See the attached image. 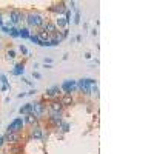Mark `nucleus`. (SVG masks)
Returning <instances> with one entry per match:
<instances>
[{"mask_svg":"<svg viewBox=\"0 0 154 154\" xmlns=\"http://www.w3.org/2000/svg\"><path fill=\"white\" fill-rule=\"evenodd\" d=\"M63 109L65 108L62 106L59 99L46 102V114H63Z\"/></svg>","mask_w":154,"mask_h":154,"instance_id":"nucleus-7","label":"nucleus"},{"mask_svg":"<svg viewBox=\"0 0 154 154\" xmlns=\"http://www.w3.org/2000/svg\"><path fill=\"white\" fill-rule=\"evenodd\" d=\"M3 137H5V142H6L8 145L22 143L23 133H5V134H3Z\"/></svg>","mask_w":154,"mask_h":154,"instance_id":"nucleus-10","label":"nucleus"},{"mask_svg":"<svg viewBox=\"0 0 154 154\" xmlns=\"http://www.w3.org/2000/svg\"><path fill=\"white\" fill-rule=\"evenodd\" d=\"M9 35H11L12 38L20 37V28H19V26H11V28H9Z\"/></svg>","mask_w":154,"mask_h":154,"instance_id":"nucleus-22","label":"nucleus"},{"mask_svg":"<svg viewBox=\"0 0 154 154\" xmlns=\"http://www.w3.org/2000/svg\"><path fill=\"white\" fill-rule=\"evenodd\" d=\"M29 40H31L32 43H35V45H38V43H40V38H38V35H37L35 32L29 35Z\"/></svg>","mask_w":154,"mask_h":154,"instance_id":"nucleus-28","label":"nucleus"},{"mask_svg":"<svg viewBox=\"0 0 154 154\" xmlns=\"http://www.w3.org/2000/svg\"><path fill=\"white\" fill-rule=\"evenodd\" d=\"M54 25H56V28L57 29H68V25L69 22L63 17V16H57L56 20H54Z\"/></svg>","mask_w":154,"mask_h":154,"instance_id":"nucleus-15","label":"nucleus"},{"mask_svg":"<svg viewBox=\"0 0 154 154\" xmlns=\"http://www.w3.org/2000/svg\"><path fill=\"white\" fill-rule=\"evenodd\" d=\"M32 114L42 120L45 116H46V102L45 100L34 102V103H32Z\"/></svg>","mask_w":154,"mask_h":154,"instance_id":"nucleus-6","label":"nucleus"},{"mask_svg":"<svg viewBox=\"0 0 154 154\" xmlns=\"http://www.w3.org/2000/svg\"><path fill=\"white\" fill-rule=\"evenodd\" d=\"M11 74H12V75H17V77H22V75L25 74V63H23V62L16 63L14 68L11 69Z\"/></svg>","mask_w":154,"mask_h":154,"instance_id":"nucleus-17","label":"nucleus"},{"mask_svg":"<svg viewBox=\"0 0 154 154\" xmlns=\"http://www.w3.org/2000/svg\"><path fill=\"white\" fill-rule=\"evenodd\" d=\"M66 3L65 2H59V3H54V5H51L49 8H48V11L49 12H53V14H56V17L57 16H63L66 12Z\"/></svg>","mask_w":154,"mask_h":154,"instance_id":"nucleus-11","label":"nucleus"},{"mask_svg":"<svg viewBox=\"0 0 154 154\" xmlns=\"http://www.w3.org/2000/svg\"><path fill=\"white\" fill-rule=\"evenodd\" d=\"M91 34H93V35H97V29H96V28H94V29H93V31H91Z\"/></svg>","mask_w":154,"mask_h":154,"instance_id":"nucleus-40","label":"nucleus"},{"mask_svg":"<svg viewBox=\"0 0 154 154\" xmlns=\"http://www.w3.org/2000/svg\"><path fill=\"white\" fill-rule=\"evenodd\" d=\"M48 19L45 17V14L43 12H40V11H35V9H31V11H28L26 12V28H29V29H38V28H42L43 25H45V22H46Z\"/></svg>","mask_w":154,"mask_h":154,"instance_id":"nucleus-1","label":"nucleus"},{"mask_svg":"<svg viewBox=\"0 0 154 154\" xmlns=\"http://www.w3.org/2000/svg\"><path fill=\"white\" fill-rule=\"evenodd\" d=\"M29 140H40V142L46 143V140H48V133L45 131V128L40 126V125H37V126H32L29 128V134H28Z\"/></svg>","mask_w":154,"mask_h":154,"instance_id":"nucleus-3","label":"nucleus"},{"mask_svg":"<svg viewBox=\"0 0 154 154\" xmlns=\"http://www.w3.org/2000/svg\"><path fill=\"white\" fill-rule=\"evenodd\" d=\"M38 29H43L48 35H53L54 32H57V28H56V25H54L53 20H46L43 26H42V28H38Z\"/></svg>","mask_w":154,"mask_h":154,"instance_id":"nucleus-14","label":"nucleus"},{"mask_svg":"<svg viewBox=\"0 0 154 154\" xmlns=\"http://www.w3.org/2000/svg\"><path fill=\"white\" fill-rule=\"evenodd\" d=\"M32 77H34V79H42V74L40 72H38V71H32Z\"/></svg>","mask_w":154,"mask_h":154,"instance_id":"nucleus-29","label":"nucleus"},{"mask_svg":"<svg viewBox=\"0 0 154 154\" xmlns=\"http://www.w3.org/2000/svg\"><path fill=\"white\" fill-rule=\"evenodd\" d=\"M25 128L26 126H25L23 117H14L9 122V125L6 128V133H23Z\"/></svg>","mask_w":154,"mask_h":154,"instance_id":"nucleus-4","label":"nucleus"},{"mask_svg":"<svg viewBox=\"0 0 154 154\" xmlns=\"http://www.w3.org/2000/svg\"><path fill=\"white\" fill-rule=\"evenodd\" d=\"M0 83H2V85H9L8 77H6V74H3V72H0Z\"/></svg>","mask_w":154,"mask_h":154,"instance_id":"nucleus-27","label":"nucleus"},{"mask_svg":"<svg viewBox=\"0 0 154 154\" xmlns=\"http://www.w3.org/2000/svg\"><path fill=\"white\" fill-rule=\"evenodd\" d=\"M43 68H46V69H51V68H53V65H46V63H45V65H43Z\"/></svg>","mask_w":154,"mask_h":154,"instance_id":"nucleus-38","label":"nucleus"},{"mask_svg":"<svg viewBox=\"0 0 154 154\" xmlns=\"http://www.w3.org/2000/svg\"><path fill=\"white\" fill-rule=\"evenodd\" d=\"M23 122H25V126H28V128H32V126L40 125V119L35 117L34 114H26V116H23Z\"/></svg>","mask_w":154,"mask_h":154,"instance_id":"nucleus-13","label":"nucleus"},{"mask_svg":"<svg viewBox=\"0 0 154 154\" xmlns=\"http://www.w3.org/2000/svg\"><path fill=\"white\" fill-rule=\"evenodd\" d=\"M25 96H26V93H20L17 97H19V99H22V97H25Z\"/></svg>","mask_w":154,"mask_h":154,"instance_id":"nucleus-39","label":"nucleus"},{"mask_svg":"<svg viewBox=\"0 0 154 154\" xmlns=\"http://www.w3.org/2000/svg\"><path fill=\"white\" fill-rule=\"evenodd\" d=\"M60 89H62V94L72 96L74 93H77V80H74V79L63 80V83L60 85Z\"/></svg>","mask_w":154,"mask_h":154,"instance_id":"nucleus-5","label":"nucleus"},{"mask_svg":"<svg viewBox=\"0 0 154 154\" xmlns=\"http://www.w3.org/2000/svg\"><path fill=\"white\" fill-rule=\"evenodd\" d=\"M80 19H82V14H80V9H75V14L72 17V22L75 25H80Z\"/></svg>","mask_w":154,"mask_h":154,"instance_id":"nucleus-23","label":"nucleus"},{"mask_svg":"<svg viewBox=\"0 0 154 154\" xmlns=\"http://www.w3.org/2000/svg\"><path fill=\"white\" fill-rule=\"evenodd\" d=\"M0 29H2V32H5V34H9V28H8V26H5V25H3V26L0 28Z\"/></svg>","mask_w":154,"mask_h":154,"instance_id":"nucleus-31","label":"nucleus"},{"mask_svg":"<svg viewBox=\"0 0 154 154\" xmlns=\"http://www.w3.org/2000/svg\"><path fill=\"white\" fill-rule=\"evenodd\" d=\"M19 112L20 116H26V114H32V103L29 102V103H25L19 108Z\"/></svg>","mask_w":154,"mask_h":154,"instance_id":"nucleus-19","label":"nucleus"},{"mask_svg":"<svg viewBox=\"0 0 154 154\" xmlns=\"http://www.w3.org/2000/svg\"><path fill=\"white\" fill-rule=\"evenodd\" d=\"M6 154H23V146L22 143H14V145H8Z\"/></svg>","mask_w":154,"mask_h":154,"instance_id":"nucleus-18","label":"nucleus"},{"mask_svg":"<svg viewBox=\"0 0 154 154\" xmlns=\"http://www.w3.org/2000/svg\"><path fill=\"white\" fill-rule=\"evenodd\" d=\"M34 94H37V89H35V88H32V89H31V91L28 93V96H34Z\"/></svg>","mask_w":154,"mask_h":154,"instance_id":"nucleus-34","label":"nucleus"},{"mask_svg":"<svg viewBox=\"0 0 154 154\" xmlns=\"http://www.w3.org/2000/svg\"><path fill=\"white\" fill-rule=\"evenodd\" d=\"M32 32H31V29L29 28H26V26H22L20 28V37L22 38H28L29 40V35H31Z\"/></svg>","mask_w":154,"mask_h":154,"instance_id":"nucleus-21","label":"nucleus"},{"mask_svg":"<svg viewBox=\"0 0 154 154\" xmlns=\"http://www.w3.org/2000/svg\"><path fill=\"white\" fill-rule=\"evenodd\" d=\"M57 130H60V133H62V134H66V133H69V131H71V125H69L68 122L63 120V122L60 123V126L57 128Z\"/></svg>","mask_w":154,"mask_h":154,"instance_id":"nucleus-20","label":"nucleus"},{"mask_svg":"<svg viewBox=\"0 0 154 154\" xmlns=\"http://www.w3.org/2000/svg\"><path fill=\"white\" fill-rule=\"evenodd\" d=\"M91 97H94V99H99V86L97 85H93L91 86V94H89Z\"/></svg>","mask_w":154,"mask_h":154,"instance_id":"nucleus-24","label":"nucleus"},{"mask_svg":"<svg viewBox=\"0 0 154 154\" xmlns=\"http://www.w3.org/2000/svg\"><path fill=\"white\" fill-rule=\"evenodd\" d=\"M45 63H46V65H51V63H53V59H51V57L45 59Z\"/></svg>","mask_w":154,"mask_h":154,"instance_id":"nucleus-35","label":"nucleus"},{"mask_svg":"<svg viewBox=\"0 0 154 154\" xmlns=\"http://www.w3.org/2000/svg\"><path fill=\"white\" fill-rule=\"evenodd\" d=\"M6 57H8V59H16V57H17V53H16L12 48H8V49H6Z\"/></svg>","mask_w":154,"mask_h":154,"instance_id":"nucleus-25","label":"nucleus"},{"mask_svg":"<svg viewBox=\"0 0 154 154\" xmlns=\"http://www.w3.org/2000/svg\"><path fill=\"white\" fill-rule=\"evenodd\" d=\"M59 100H60V103H62L63 108H69V106L74 105V97L72 96H68V94H62Z\"/></svg>","mask_w":154,"mask_h":154,"instance_id":"nucleus-16","label":"nucleus"},{"mask_svg":"<svg viewBox=\"0 0 154 154\" xmlns=\"http://www.w3.org/2000/svg\"><path fill=\"white\" fill-rule=\"evenodd\" d=\"M8 22L12 26H19L26 22V12L19 8H9L8 9Z\"/></svg>","mask_w":154,"mask_h":154,"instance_id":"nucleus-2","label":"nucleus"},{"mask_svg":"<svg viewBox=\"0 0 154 154\" xmlns=\"http://www.w3.org/2000/svg\"><path fill=\"white\" fill-rule=\"evenodd\" d=\"M60 96H62L60 85H53L46 89V93H45L42 100H56V99H60Z\"/></svg>","mask_w":154,"mask_h":154,"instance_id":"nucleus-8","label":"nucleus"},{"mask_svg":"<svg viewBox=\"0 0 154 154\" xmlns=\"http://www.w3.org/2000/svg\"><path fill=\"white\" fill-rule=\"evenodd\" d=\"M46 122L49 126H53V128H59L60 123L63 122V114H48V117H46Z\"/></svg>","mask_w":154,"mask_h":154,"instance_id":"nucleus-12","label":"nucleus"},{"mask_svg":"<svg viewBox=\"0 0 154 154\" xmlns=\"http://www.w3.org/2000/svg\"><path fill=\"white\" fill-rule=\"evenodd\" d=\"M6 145V142H5V137L2 136V137H0V148H2V146H5Z\"/></svg>","mask_w":154,"mask_h":154,"instance_id":"nucleus-32","label":"nucleus"},{"mask_svg":"<svg viewBox=\"0 0 154 154\" xmlns=\"http://www.w3.org/2000/svg\"><path fill=\"white\" fill-rule=\"evenodd\" d=\"M8 89H9V85H0V91H2V93L8 91Z\"/></svg>","mask_w":154,"mask_h":154,"instance_id":"nucleus-30","label":"nucleus"},{"mask_svg":"<svg viewBox=\"0 0 154 154\" xmlns=\"http://www.w3.org/2000/svg\"><path fill=\"white\" fill-rule=\"evenodd\" d=\"M5 25V20H3V17H2V14H0V28H2Z\"/></svg>","mask_w":154,"mask_h":154,"instance_id":"nucleus-36","label":"nucleus"},{"mask_svg":"<svg viewBox=\"0 0 154 154\" xmlns=\"http://www.w3.org/2000/svg\"><path fill=\"white\" fill-rule=\"evenodd\" d=\"M91 57H93L91 53H85V59H91Z\"/></svg>","mask_w":154,"mask_h":154,"instance_id":"nucleus-37","label":"nucleus"},{"mask_svg":"<svg viewBox=\"0 0 154 154\" xmlns=\"http://www.w3.org/2000/svg\"><path fill=\"white\" fill-rule=\"evenodd\" d=\"M77 91H79L82 96L91 94V85H89V82H88V77H83V79L77 80Z\"/></svg>","mask_w":154,"mask_h":154,"instance_id":"nucleus-9","label":"nucleus"},{"mask_svg":"<svg viewBox=\"0 0 154 154\" xmlns=\"http://www.w3.org/2000/svg\"><path fill=\"white\" fill-rule=\"evenodd\" d=\"M22 80H23L25 83H26V85H32V82H31V80H28L26 77H22Z\"/></svg>","mask_w":154,"mask_h":154,"instance_id":"nucleus-33","label":"nucleus"},{"mask_svg":"<svg viewBox=\"0 0 154 154\" xmlns=\"http://www.w3.org/2000/svg\"><path fill=\"white\" fill-rule=\"evenodd\" d=\"M19 49H20V53L23 54V56H26V57H29V49L25 46V45H20L19 46Z\"/></svg>","mask_w":154,"mask_h":154,"instance_id":"nucleus-26","label":"nucleus"}]
</instances>
